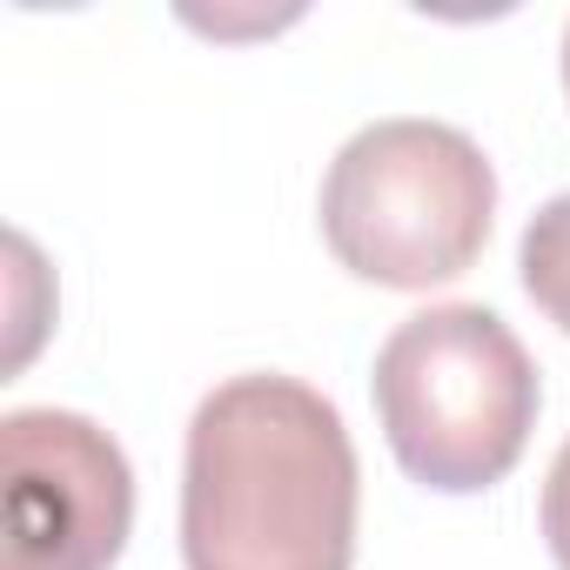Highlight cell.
I'll return each mask as SVG.
<instances>
[{
	"label": "cell",
	"instance_id": "3",
	"mask_svg": "<svg viewBox=\"0 0 570 570\" xmlns=\"http://www.w3.org/2000/svg\"><path fill=\"white\" fill-rule=\"evenodd\" d=\"M316 215L350 275L376 289H430L483 255L497 175L463 128L390 115L336 148Z\"/></svg>",
	"mask_w": 570,
	"mask_h": 570
},
{
	"label": "cell",
	"instance_id": "6",
	"mask_svg": "<svg viewBox=\"0 0 570 570\" xmlns=\"http://www.w3.org/2000/svg\"><path fill=\"white\" fill-rule=\"evenodd\" d=\"M543 543H550L557 570H570V436H563V450L543 476Z\"/></svg>",
	"mask_w": 570,
	"mask_h": 570
},
{
	"label": "cell",
	"instance_id": "4",
	"mask_svg": "<svg viewBox=\"0 0 570 570\" xmlns=\"http://www.w3.org/2000/svg\"><path fill=\"white\" fill-rule=\"evenodd\" d=\"M135 530L121 443L75 410L0 416V570H108Z\"/></svg>",
	"mask_w": 570,
	"mask_h": 570
},
{
	"label": "cell",
	"instance_id": "5",
	"mask_svg": "<svg viewBox=\"0 0 570 570\" xmlns=\"http://www.w3.org/2000/svg\"><path fill=\"white\" fill-rule=\"evenodd\" d=\"M517 268H523L530 303H537L563 336H570V195H550V202L530 215Z\"/></svg>",
	"mask_w": 570,
	"mask_h": 570
},
{
	"label": "cell",
	"instance_id": "2",
	"mask_svg": "<svg viewBox=\"0 0 570 570\" xmlns=\"http://www.w3.org/2000/svg\"><path fill=\"white\" fill-rule=\"evenodd\" d=\"M396 463L450 497L517 470L537 423V363L483 303H436L390 330L370 376Z\"/></svg>",
	"mask_w": 570,
	"mask_h": 570
},
{
	"label": "cell",
	"instance_id": "1",
	"mask_svg": "<svg viewBox=\"0 0 570 570\" xmlns=\"http://www.w3.org/2000/svg\"><path fill=\"white\" fill-rule=\"evenodd\" d=\"M188 570H350L356 443L296 376H228L202 396L181 456Z\"/></svg>",
	"mask_w": 570,
	"mask_h": 570
},
{
	"label": "cell",
	"instance_id": "7",
	"mask_svg": "<svg viewBox=\"0 0 570 570\" xmlns=\"http://www.w3.org/2000/svg\"><path fill=\"white\" fill-rule=\"evenodd\" d=\"M563 88H570V35H563Z\"/></svg>",
	"mask_w": 570,
	"mask_h": 570
}]
</instances>
